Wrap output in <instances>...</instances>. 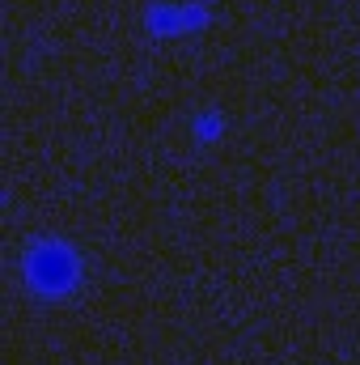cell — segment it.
Wrapping results in <instances>:
<instances>
[{
  "label": "cell",
  "instance_id": "6da1fadb",
  "mask_svg": "<svg viewBox=\"0 0 360 365\" xmlns=\"http://www.w3.org/2000/svg\"><path fill=\"white\" fill-rule=\"evenodd\" d=\"M26 268H30V284H38L43 293H60L77 280V255L64 242H34Z\"/></svg>",
  "mask_w": 360,
  "mask_h": 365
}]
</instances>
